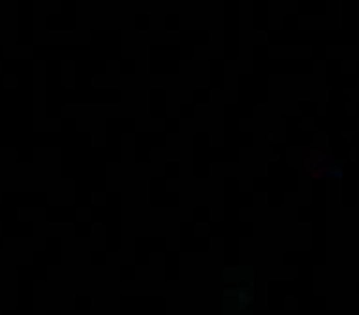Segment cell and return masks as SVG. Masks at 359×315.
Returning <instances> with one entry per match:
<instances>
[{
	"label": "cell",
	"mask_w": 359,
	"mask_h": 315,
	"mask_svg": "<svg viewBox=\"0 0 359 315\" xmlns=\"http://www.w3.org/2000/svg\"><path fill=\"white\" fill-rule=\"evenodd\" d=\"M313 165H318V178L327 175V173H330V158H327V153H322V151L307 153V158H305V170H310Z\"/></svg>",
	"instance_id": "obj_1"
}]
</instances>
